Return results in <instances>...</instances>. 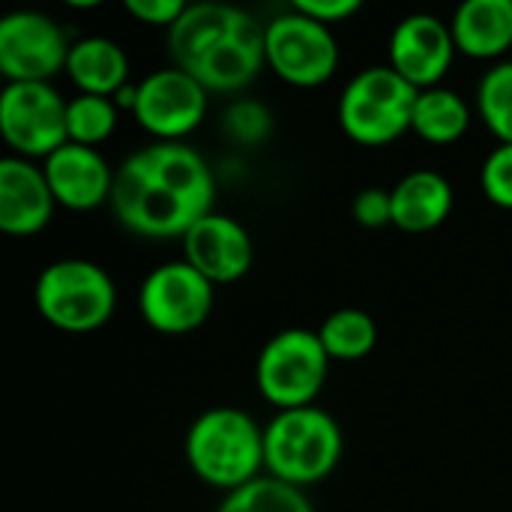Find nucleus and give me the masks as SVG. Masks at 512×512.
Wrapping results in <instances>:
<instances>
[{"label": "nucleus", "mask_w": 512, "mask_h": 512, "mask_svg": "<svg viewBox=\"0 0 512 512\" xmlns=\"http://www.w3.org/2000/svg\"><path fill=\"white\" fill-rule=\"evenodd\" d=\"M216 180L207 159L180 141H156L132 153L114 174L111 210L141 237H186L213 213Z\"/></svg>", "instance_id": "obj_1"}, {"label": "nucleus", "mask_w": 512, "mask_h": 512, "mask_svg": "<svg viewBox=\"0 0 512 512\" xmlns=\"http://www.w3.org/2000/svg\"><path fill=\"white\" fill-rule=\"evenodd\" d=\"M168 48L177 69L189 72L207 93L243 90L261 66L264 24L228 3H195L168 30Z\"/></svg>", "instance_id": "obj_2"}, {"label": "nucleus", "mask_w": 512, "mask_h": 512, "mask_svg": "<svg viewBox=\"0 0 512 512\" xmlns=\"http://www.w3.org/2000/svg\"><path fill=\"white\" fill-rule=\"evenodd\" d=\"M192 474L222 492L255 483L264 471V429L240 408H210L186 432Z\"/></svg>", "instance_id": "obj_3"}, {"label": "nucleus", "mask_w": 512, "mask_h": 512, "mask_svg": "<svg viewBox=\"0 0 512 512\" xmlns=\"http://www.w3.org/2000/svg\"><path fill=\"white\" fill-rule=\"evenodd\" d=\"M345 441L342 426L321 408L279 411L264 426V471L273 480L306 489L327 480L339 459Z\"/></svg>", "instance_id": "obj_4"}, {"label": "nucleus", "mask_w": 512, "mask_h": 512, "mask_svg": "<svg viewBox=\"0 0 512 512\" xmlns=\"http://www.w3.org/2000/svg\"><path fill=\"white\" fill-rule=\"evenodd\" d=\"M420 90L390 63L369 66L348 81L339 99V123L354 144L387 147L399 141L414 120Z\"/></svg>", "instance_id": "obj_5"}, {"label": "nucleus", "mask_w": 512, "mask_h": 512, "mask_svg": "<svg viewBox=\"0 0 512 512\" xmlns=\"http://www.w3.org/2000/svg\"><path fill=\"white\" fill-rule=\"evenodd\" d=\"M36 312L63 333L99 330L117 306L111 276L87 258H63L48 264L36 279Z\"/></svg>", "instance_id": "obj_6"}, {"label": "nucleus", "mask_w": 512, "mask_h": 512, "mask_svg": "<svg viewBox=\"0 0 512 512\" xmlns=\"http://www.w3.org/2000/svg\"><path fill=\"white\" fill-rule=\"evenodd\" d=\"M330 354L318 330L288 327L267 339L255 363L258 393L279 411L312 408L330 372Z\"/></svg>", "instance_id": "obj_7"}, {"label": "nucleus", "mask_w": 512, "mask_h": 512, "mask_svg": "<svg viewBox=\"0 0 512 512\" xmlns=\"http://www.w3.org/2000/svg\"><path fill=\"white\" fill-rule=\"evenodd\" d=\"M69 102L45 81L6 84L0 93V132L12 156L48 159L69 144Z\"/></svg>", "instance_id": "obj_8"}, {"label": "nucleus", "mask_w": 512, "mask_h": 512, "mask_svg": "<svg viewBox=\"0 0 512 512\" xmlns=\"http://www.w3.org/2000/svg\"><path fill=\"white\" fill-rule=\"evenodd\" d=\"M264 51L267 66L294 87H321L339 69V42L333 27L312 21L294 6L264 24Z\"/></svg>", "instance_id": "obj_9"}, {"label": "nucleus", "mask_w": 512, "mask_h": 512, "mask_svg": "<svg viewBox=\"0 0 512 512\" xmlns=\"http://www.w3.org/2000/svg\"><path fill=\"white\" fill-rule=\"evenodd\" d=\"M216 303V285L186 261H168L147 273L138 288L141 318L165 336L198 330Z\"/></svg>", "instance_id": "obj_10"}, {"label": "nucleus", "mask_w": 512, "mask_h": 512, "mask_svg": "<svg viewBox=\"0 0 512 512\" xmlns=\"http://www.w3.org/2000/svg\"><path fill=\"white\" fill-rule=\"evenodd\" d=\"M69 48L60 24L42 12L18 9L0 21V72L6 84H48L57 72H66Z\"/></svg>", "instance_id": "obj_11"}, {"label": "nucleus", "mask_w": 512, "mask_h": 512, "mask_svg": "<svg viewBox=\"0 0 512 512\" xmlns=\"http://www.w3.org/2000/svg\"><path fill=\"white\" fill-rule=\"evenodd\" d=\"M132 117L159 141H180L195 132L207 114V90L183 69L150 72L132 96Z\"/></svg>", "instance_id": "obj_12"}, {"label": "nucleus", "mask_w": 512, "mask_h": 512, "mask_svg": "<svg viewBox=\"0 0 512 512\" xmlns=\"http://www.w3.org/2000/svg\"><path fill=\"white\" fill-rule=\"evenodd\" d=\"M456 57L450 24L429 12L405 15L390 36V66L417 90L441 87Z\"/></svg>", "instance_id": "obj_13"}, {"label": "nucleus", "mask_w": 512, "mask_h": 512, "mask_svg": "<svg viewBox=\"0 0 512 512\" xmlns=\"http://www.w3.org/2000/svg\"><path fill=\"white\" fill-rule=\"evenodd\" d=\"M252 258L255 249L249 231L237 219L216 210L183 237V261L213 285H231L243 279L252 267Z\"/></svg>", "instance_id": "obj_14"}, {"label": "nucleus", "mask_w": 512, "mask_h": 512, "mask_svg": "<svg viewBox=\"0 0 512 512\" xmlns=\"http://www.w3.org/2000/svg\"><path fill=\"white\" fill-rule=\"evenodd\" d=\"M54 192L42 165L21 156L0 159V231L9 237H33L54 219Z\"/></svg>", "instance_id": "obj_15"}, {"label": "nucleus", "mask_w": 512, "mask_h": 512, "mask_svg": "<svg viewBox=\"0 0 512 512\" xmlns=\"http://www.w3.org/2000/svg\"><path fill=\"white\" fill-rule=\"evenodd\" d=\"M42 171L48 177L54 201L66 210L84 213L111 201L117 171H111L105 156L93 147L69 141L42 162Z\"/></svg>", "instance_id": "obj_16"}, {"label": "nucleus", "mask_w": 512, "mask_h": 512, "mask_svg": "<svg viewBox=\"0 0 512 512\" xmlns=\"http://www.w3.org/2000/svg\"><path fill=\"white\" fill-rule=\"evenodd\" d=\"M393 225L408 234H426L444 225L453 213V186L438 171H411L393 189Z\"/></svg>", "instance_id": "obj_17"}, {"label": "nucleus", "mask_w": 512, "mask_h": 512, "mask_svg": "<svg viewBox=\"0 0 512 512\" xmlns=\"http://www.w3.org/2000/svg\"><path fill=\"white\" fill-rule=\"evenodd\" d=\"M456 51L495 60L512 48V0H465L450 21Z\"/></svg>", "instance_id": "obj_18"}, {"label": "nucleus", "mask_w": 512, "mask_h": 512, "mask_svg": "<svg viewBox=\"0 0 512 512\" xmlns=\"http://www.w3.org/2000/svg\"><path fill=\"white\" fill-rule=\"evenodd\" d=\"M66 75L84 96L114 99L129 87V57L120 42L108 36H87L69 48Z\"/></svg>", "instance_id": "obj_19"}, {"label": "nucleus", "mask_w": 512, "mask_h": 512, "mask_svg": "<svg viewBox=\"0 0 512 512\" xmlns=\"http://www.w3.org/2000/svg\"><path fill=\"white\" fill-rule=\"evenodd\" d=\"M471 126V108L468 102L447 87L420 90L414 105L411 132L420 135L429 144H456Z\"/></svg>", "instance_id": "obj_20"}, {"label": "nucleus", "mask_w": 512, "mask_h": 512, "mask_svg": "<svg viewBox=\"0 0 512 512\" xmlns=\"http://www.w3.org/2000/svg\"><path fill=\"white\" fill-rule=\"evenodd\" d=\"M321 345L330 354V360H342V363H354L363 360L375 351L378 345V324L369 312L363 309H336L324 318V324L318 327Z\"/></svg>", "instance_id": "obj_21"}, {"label": "nucleus", "mask_w": 512, "mask_h": 512, "mask_svg": "<svg viewBox=\"0 0 512 512\" xmlns=\"http://www.w3.org/2000/svg\"><path fill=\"white\" fill-rule=\"evenodd\" d=\"M216 512H315L306 489L288 486L273 477H258L255 483L225 495Z\"/></svg>", "instance_id": "obj_22"}, {"label": "nucleus", "mask_w": 512, "mask_h": 512, "mask_svg": "<svg viewBox=\"0 0 512 512\" xmlns=\"http://www.w3.org/2000/svg\"><path fill=\"white\" fill-rule=\"evenodd\" d=\"M66 129H69V141L72 144L96 150L117 129V99L78 93L75 99H69Z\"/></svg>", "instance_id": "obj_23"}, {"label": "nucleus", "mask_w": 512, "mask_h": 512, "mask_svg": "<svg viewBox=\"0 0 512 512\" xmlns=\"http://www.w3.org/2000/svg\"><path fill=\"white\" fill-rule=\"evenodd\" d=\"M477 105L492 135L501 144H512V60L492 66L483 75L477 87Z\"/></svg>", "instance_id": "obj_24"}, {"label": "nucleus", "mask_w": 512, "mask_h": 512, "mask_svg": "<svg viewBox=\"0 0 512 512\" xmlns=\"http://www.w3.org/2000/svg\"><path fill=\"white\" fill-rule=\"evenodd\" d=\"M270 126H273V117L261 102L246 99V102H237L225 111V132L237 144H246V147L264 144L270 135Z\"/></svg>", "instance_id": "obj_25"}, {"label": "nucleus", "mask_w": 512, "mask_h": 512, "mask_svg": "<svg viewBox=\"0 0 512 512\" xmlns=\"http://www.w3.org/2000/svg\"><path fill=\"white\" fill-rule=\"evenodd\" d=\"M483 192L492 204L512 210V144H498L480 171Z\"/></svg>", "instance_id": "obj_26"}, {"label": "nucleus", "mask_w": 512, "mask_h": 512, "mask_svg": "<svg viewBox=\"0 0 512 512\" xmlns=\"http://www.w3.org/2000/svg\"><path fill=\"white\" fill-rule=\"evenodd\" d=\"M351 216L363 228H387V225H393V195H390V189L369 186V189L357 192V198L351 201Z\"/></svg>", "instance_id": "obj_27"}, {"label": "nucleus", "mask_w": 512, "mask_h": 512, "mask_svg": "<svg viewBox=\"0 0 512 512\" xmlns=\"http://www.w3.org/2000/svg\"><path fill=\"white\" fill-rule=\"evenodd\" d=\"M189 6L183 0H126V12L153 27H174Z\"/></svg>", "instance_id": "obj_28"}, {"label": "nucleus", "mask_w": 512, "mask_h": 512, "mask_svg": "<svg viewBox=\"0 0 512 512\" xmlns=\"http://www.w3.org/2000/svg\"><path fill=\"white\" fill-rule=\"evenodd\" d=\"M294 9L309 15L312 21L324 24V27H333V24L348 21L354 12H360L363 3L360 0H297Z\"/></svg>", "instance_id": "obj_29"}]
</instances>
